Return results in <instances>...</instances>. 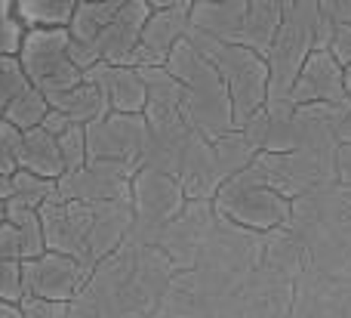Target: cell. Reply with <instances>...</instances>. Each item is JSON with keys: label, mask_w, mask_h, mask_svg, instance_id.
<instances>
[{"label": "cell", "mask_w": 351, "mask_h": 318, "mask_svg": "<svg viewBox=\"0 0 351 318\" xmlns=\"http://www.w3.org/2000/svg\"><path fill=\"white\" fill-rule=\"evenodd\" d=\"M167 71L182 84V115H185L188 127L194 133L206 136V139H219V136L234 130V115H231V96L225 80L219 78L216 65L194 47L188 37L167 56Z\"/></svg>", "instance_id": "6da1fadb"}, {"label": "cell", "mask_w": 351, "mask_h": 318, "mask_svg": "<svg viewBox=\"0 0 351 318\" xmlns=\"http://www.w3.org/2000/svg\"><path fill=\"white\" fill-rule=\"evenodd\" d=\"M333 34V25L321 16L317 0H290L284 22L274 31L271 47L265 53L268 62V102L280 105L290 99V90L302 71L311 49H324Z\"/></svg>", "instance_id": "7a4b0ae2"}, {"label": "cell", "mask_w": 351, "mask_h": 318, "mask_svg": "<svg viewBox=\"0 0 351 318\" xmlns=\"http://www.w3.org/2000/svg\"><path fill=\"white\" fill-rule=\"evenodd\" d=\"M188 41L216 65L219 78L225 80L231 96V115H234V130L247 127V121L268 102V62L256 49L243 47L237 41H222V37L204 34V31L188 25Z\"/></svg>", "instance_id": "3957f363"}, {"label": "cell", "mask_w": 351, "mask_h": 318, "mask_svg": "<svg viewBox=\"0 0 351 318\" xmlns=\"http://www.w3.org/2000/svg\"><path fill=\"white\" fill-rule=\"evenodd\" d=\"M219 210L228 220L250 229H274L290 220V201L271 185V177L262 164H250L241 173L228 177L216 192Z\"/></svg>", "instance_id": "277c9868"}, {"label": "cell", "mask_w": 351, "mask_h": 318, "mask_svg": "<svg viewBox=\"0 0 351 318\" xmlns=\"http://www.w3.org/2000/svg\"><path fill=\"white\" fill-rule=\"evenodd\" d=\"M68 43H71L68 28H25L16 56L28 84L37 87L43 96L71 90L84 80V71L68 56Z\"/></svg>", "instance_id": "5b68a950"}, {"label": "cell", "mask_w": 351, "mask_h": 318, "mask_svg": "<svg viewBox=\"0 0 351 318\" xmlns=\"http://www.w3.org/2000/svg\"><path fill=\"white\" fill-rule=\"evenodd\" d=\"M148 139L145 115L108 111L99 121L86 124V155L90 161H133L142 158Z\"/></svg>", "instance_id": "8992f818"}, {"label": "cell", "mask_w": 351, "mask_h": 318, "mask_svg": "<svg viewBox=\"0 0 351 318\" xmlns=\"http://www.w3.org/2000/svg\"><path fill=\"white\" fill-rule=\"evenodd\" d=\"M293 105H333V109H346L351 105L346 90V68L336 62L330 49H311L305 59L302 71H299L296 84L290 90Z\"/></svg>", "instance_id": "52a82bcc"}, {"label": "cell", "mask_w": 351, "mask_h": 318, "mask_svg": "<svg viewBox=\"0 0 351 318\" xmlns=\"http://www.w3.org/2000/svg\"><path fill=\"white\" fill-rule=\"evenodd\" d=\"M86 80L102 90L105 102L111 111H123V115H142L148 102V87L145 78L136 65H111V62H96L93 68L84 71Z\"/></svg>", "instance_id": "ba28073f"}, {"label": "cell", "mask_w": 351, "mask_h": 318, "mask_svg": "<svg viewBox=\"0 0 351 318\" xmlns=\"http://www.w3.org/2000/svg\"><path fill=\"white\" fill-rule=\"evenodd\" d=\"M77 263L68 253L43 251L34 260H22L25 297H40V300H68L77 288Z\"/></svg>", "instance_id": "9c48e42d"}, {"label": "cell", "mask_w": 351, "mask_h": 318, "mask_svg": "<svg viewBox=\"0 0 351 318\" xmlns=\"http://www.w3.org/2000/svg\"><path fill=\"white\" fill-rule=\"evenodd\" d=\"M188 10H152L133 53V65H164L167 56L188 34Z\"/></svg>", "instance_id": "30bf717a"}, {"label": "cell", "mask_w": 351, "mask_h": 318, "mask_svg": "<svg viewBox=\"0 0 351 318\" xmlns=\"http://www.w3.org/2000/svg\"><path fill=\"white\" fill-rule=\"evenodd\" d=\"M243 12H247V0H194L191 10H188V22L204 34L237 41Z\"/></svg>", "instance_id": "8fae6325"}, {"label": "cell", "mask_w": 351, "mask_h": 318, "mask_svg": "<svg viewBox=\"0 0 351 318\" xmlns=\"http://www.w3.org/2000/svg\"><path fill=\"white\" fill-rule=\"evenodd\" d=\"M290 6V0H247V12H243V25L237 43L256 49L259 56L268 53L274 31L284 22V12Z\"/></svg>", "instance_id": "7c38bea8"}, {"label": "cell", "mask_w": 351, "mask_h": 318, "mask_svg": "<svg viewBox=\"0 0 351 318\" xmlns=\"http://www.w3.org/2000/svg\"><path fill=\"white\" fill-rule=\"evenodd\" d=\"M182 192H185L182 183H176V177L167 170L145 167L136 177V204H139L142 214H152V216L176 214L182 204Z\"/></svg>", "instance_id": "4fadbf2b"}, {"label": "cell", "mask_w": 351, "mask_h": 318, "mask_svg": "<svg viewBox=\"0 0 351 318\" xmlns=\"http://www.w3.org/2000/svg\"><path fill=\"white\" fill-rule=\"evenodd\" d=\"M47 102H49V109L62 111L71 124H84V127L111 111L108 102H105V96H102V90L86 78L80 80L77 87H71V90H62V93L47 96Z\"/></svg>", "instance_id": "5bb4252c"}, {"label": "cell", "mask_w": 351, "mask_h": 318, "mask_svg": "<svg viewBox=\"0 0 351 318\" xmlns=\"http://www.w3.org/2000/svg\"><path fill=\"white\" fill-rule=\"evenodd\" d=\"M19 167L37 173V177L59 179L62 173H65V164H62V155H59V142H56V136L47 133L43 127L25 130V142H22V158H19Z\"/></svg>", "instance_id": "9a60e30c"}, {"label": "cell", "mask_w": 351, "mask_h": 318, "mask_svg": "<svg viewBox=\"0 0 351 318\" xmlns=\"http://www.w3.org/2000/svg\"><path fill=\"white\" fill-rule=\"evenodd\" d=\"M80 0H12L25 28H68Z\"/></svg>", "instance_id": "2e32d148"}, {"label": "cell", "mask_w": 351, "mask_h": 318, "mask_svg": "<svg viewBox=\"0 0 351 318\" xmlns=\"http://www.w3.org/2000/svg\"><path fill=\"white\" fill-rule=\"evenodd\" d=\"M53 195H56V179L37 177V173L25 170V167H16V173L10 177V198H6V204L40 210Z\"/></svg>", "instance_id": "e0dca14e"}, {"label": "cell", "mask_w": 351, "mask_h": 318, "mask_svg": "<svg viewBox=\"0 0 351 318\" xmlns=\"http://www.w3.org/2000/svg\"><path fill=\"white\" fill-rule=\"evenodd\" d=\"M3 220L16 226L19 238H22V260H34L47 251V238H43V220L40 210L34 207H19V204H6Z\"/></svg>", "instance_id": "ac0fdd59"}, {"label": "cell", "mask_w": 351, "mask_h": 318, "mask_svg": "<svg viewBox=\"0 0 351 318\" xmlns=\"http://www.w3.org/2000/svg\"><path fill=\"white\" fill-rule=\"evenodd\" d=\"M49 111V102L47 96H43L37 87H25L22 93H16V96L10 99V102L3 105V121L16 124L19 130H31V127H40L43 115Z\"/></svg>", "instance_id": "d6986e66"}, {"label": "cell", "mask_w": 351, "mask_h": 318, "mask_svg": "<svg viewBox=\"0 0 351 318\" xmlns=\"http://www.w3.org/2000/svg\"><path fill=\"white\" fill-rule=\"evenodd\" d=\"M56 142H59V155H62V164H65V173L77 170V167H84L86 161H90V155H86V127L84 124H71L65 133L56 136Z\"/></svg>", "instance_id": "ffe728a7"}, {"label": "cell", "mask_w": 351, "mask_h": 318, "mask_svg": "<svg viewBox=\"0 0 351 318\" xmlns=\"http://www.w3.org/2000/svg\"><path fill=\"white\" fill-rule=\"evenodd\" d=\"M25 25L19 22L12 0H0V56H16L22 47Z\"/></svg>", "instance_id": "44dd1931"}, {"label": "cell", "mask_w": 351, "mask_h": 318, "mask_svg": "<svg viewBox=\"0 0 351 318\" xmlns=\"http://www.w3.org/2000/svg\"><path fill=\"white\" fill-rule=\"evenodd\" d=\"M28 84L22 65H19V56H0V105H6L16 93H22Z\"/></svg>", "instance_id": "7402d4cb"}, {"label": "cell", "mask_w": 351, "mask_h": 318, "mask_svg": "<svg viewBox=\"0 0 351 318\" xmlns=\"http://www.w3.org/2000/svg\"><path fill=\"white\" fill-rule=\"evenodd\" d=\"M0 300L3 303H22L25 300L22 260H0Z\"/></svg>", "instance_id": "603a6c76"}, {"label": "cell", "mask_w": 351, "mask_h": 318, "mask_svg": "<svg viewBox=\"0 0 351 318\" xmlns=\"http://www.w3.org/2000/svg\"><path fill=\"white\" fill-rule=\"evenodd\" d=\"M22 142H25V130H19L16 124L0 117V152H3L16 167H19V158H22Z\"/></svg>", "instance_id": "cb8c5ba5"}, {"label": "cell", "mask_w": 351, "mask_h": 318, "mask_svg": "<svg viewBox=\"0 0 351 318\" xmlns=\"http://www.w3.org/2000/svg\"><path fill=\"white\" fill-rule=\"evenodd\" d=\"M0 260H22V238L10 220H0Z\"/></svg>", "instance_id": "d4e9b609"}, {"label": "cell", "mask_w": 351, "mask_h": 318, "mask_svg": "<svg viewBox=\"0 0 351 318\" xmlns=\"http://www.w3.org/2000/svg\"><path fill=\"white\" fill-rule=\"evenodd\" d=\"M317 6H321V16L330 25L351 22V0H317Z\"/></svg>", "instance_id": "484cf974"}, {"label": "cell", "mask_w": 351, "mask_h": 318, "mask_svg": "<svg viewBox=\"0 0 351 318\" xmlns=\"http://www.w3.org/2000/svg\"><path fill=\"white\" fill-rule=\"evenodd\" d=\"M40 127L47 130V133H53V136H59V133H65L68 127H71V121H68L62 111H56V109H49L47 115H43V121H40Z\"/></svg>", "instance_id": "4316f807"}, {"label": "cell", "mask_w": 351, "mask_h": 318, "mask_svg": "<svg viewBox=\"0 0 351 318\" xmlns=\"http://www.w3.org/2000/svg\"><path fill=\"white\" fill-rule=\"evenodd\" d=\"M152 10H191L194 0H145Z\"/></svg>", "instance_id": "83f0119b"}, {"label": "cell", "mask_w": 351, "mask_h": 318, "mask_svg": "<svg viewBox=\"0 0 351 318\" xmlns=\"http://www.w3.org/2000/svg\"><path fill=\"white\" fill-rule=\"evenodd\" d=\"M0 318H22V313H19L12 303H3V300H0Z\"/></svg>", "instance_id": "f1b7e54d"}, {"label": "cell", "mask_w": 351, "mask_h": 318, "mask_svg": "<svg viewBox=\"0 0 351 318\" xmlns=\"http://www.w3.org/2000/svg\"><path fill=\"white\" fill-rule=\"evenodd\" d=\"M346 90H348V99H351V65H346Z\"/></svg>", "instance_id": "f546056e"}, {"label": "cell", "mask_w": 351, "mask_h": 318, "mask_svg": "<svg viewBox=\"0 0 351 318\" xmlns=\"http://www.w3.org/2000/svg\"><path fill=\"white\" fill-rule=\"evenodd\" d=\"M93 3H114V6H121L123 0H93Z\"/></svg>", "instance_id": "4dcf8cb0"}, {"label": "cell", "mask_w": 351, "mask_h": 318, "mask_svg": "<svg viewBox=\"0 0 351 318\" xmlns=\"http://www.w3.org/2000/svg\"><path fill=\"white\" fill-rule=\"evenodd\" d=\"M3 214H6V201L0 198V220H3Z\"/></svg>", "instance_id": "1f68e13d"}, {"label": "cell", "mask_w": 351, "mask_h": 318, "mask_svg": "<svg viewBox=\"0 0 351 318\" xmlns=\"http://www.w3.org/2000/svg\"><path fill=\"white\" fill-rule=\"evenodd\" d=\"M0 115H3V105H0Z\"/></svg>", "instance_id": "d6a6232c"}]
</instances>
